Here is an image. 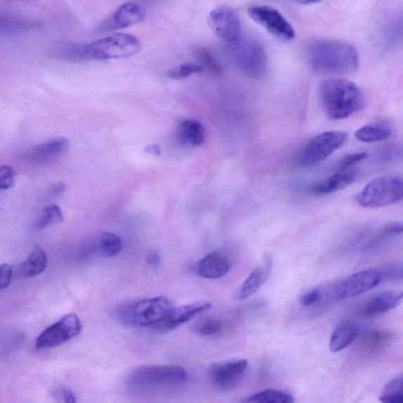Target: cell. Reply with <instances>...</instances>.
I'll return each instance as SVG.
<instances>
[{
	"label": "cell",
	"mask_w": 403,
	"mask_h": 403,
	"mask_svg": "<svg viewBox=\"0 0 403 403\" xmlns=\"http://www.w3.org/2000/svg\"><path fill=\"white\" fill-rule=\"evenodd\" d=\"M141 43L128 34H116L90 44H67L58 48V57L69 61L120 60L138 54Z\"/></svg>",
	"instance_id": "1"
},
{
	"label": "cell",
	"mask_w": 403,
	"mask_h": 403,
	"mask_svg": "<svg viewBox=\"0 0 403 403\" xmlns=\"http://www.w3.org/2000/svg\"><path fill=\"white\" fill-rule=\"evenodd\" d=\"M308 58L315 72L350 75L359 67V57L352 44L333 40L315 41L309 45Z\"/></svg>",
	"instance_id": "2"
},
{
	"label": "cell",
	"mask_w": 403,
	"mask_h": 403,
	"mask_svg": "<svg viewBox=\"0 0 403 403\" xmlns=\"http://www.w3.org/2000/svg\"><path fill=\"white\" fill-rule=\"evenodd\" d=\"M318 97L324 112L331 120H341L360 112L364 95L356 84L345 78H329L320 84Z\"/></svg>",
	"instance_id": "3"
},
{
	"label": "cell",
	"mask_w": 403,
	"mask_h": 403,
	"mask_svg": "<svg viewBox=\"0 0 403 403\" xmlns=\"http://www.w3.org/2000/svg\"><path fill=\"white\" fill-rule=\"evenodd\" d=\"M173 308L166 297H155L122 305L117 311V317L125 326L153 327L164 319Z\"/></svg>",
	"instance_id": "4"
},
{
	"label": "cell",
	"mask_w": 403,
	"mask_h": 403,
	"mask_svg": "<svg viewBox=\"0 0 403 403\" xmlns=\"http://www.w3.org/2000/svg\"><path fill=\"white\" fill-rule=\"evenodd\" d=\"M402 197V178L383 176L370 181L357 194L355 200L357 204L366 209H378L399 203Z\"/></svg>",
	"instance_id": "5"
},
{
	"label": "cell",
	"mask_w": 403,
	"mask_h": 403,
	"mask_svg": "<svg viewBox=\"0 0 403 403\" xmlns=\"http://www.w3.org/2000/svg\"><path fill=\"white\" fill-rule=\"evenodd\" d=\"M347 140L348 134L340 130L317 134L298 152L296 162L304 167L319 164L345 145Z\"/></svg>",
	"instance_id": "6"
},
{
	"label": "cell",
	"mask_w": 403,
	"mask_h": 403,
	"mask_svg": "<svg viewBox=\"0 0 403 403\" xmlns=\"http://www.w3.org/2000/svg\"><path fill=\"white\" fill-rule=\"evenodd\" d=\"M232 58L246 77L261 80L268 73V60L261 44L253 40H240L231 45Z\"/></svg>",
	"instance_id": "7"
},
{
	"label": "cell",
	"mask_w": 403,
	"mask_h": 403,
	"mask_svg": "<svg viewBox=\"0 0 403 403\" xmlns=\"http://www.w3.org/2000/svg\"><path fill=\"white\" fill-rule=\"evenodd\" d=\"M187 374L178 366H148L134 370L128 376L132 385L138 388L173 387L184 385Z\"/></svg>",
	"instance_id": "8"
},
{
	"label": "cell",
	"mask_w": 403,
	"mask_h": 403,
	"mask_svg": "<svg viewBox=\"0 0 403 403\" xmlns=\"http://www.w3.org/2000/svg\"><path fill=\"white\" fill-rule=\"evenodd\" d=\"M249 15L253 21L263 26L278 40L285 42L294 40L295 29L282 13L272 6H251L249 9Z\"/></svg>",
	"instance_id": "9"
},
{
	"label": "cell",
	"mask_w": 403,
	"mask_h": 403,
	"mask_svg": "<svg viewBox=\"0 0 403 403\" xmlns=\"http://www.w3.org/2000/svg\"><path fill=\"white\" fill-rule=\"evenodd\" d=\"M81 330L80 318L74 314L67 315L43 331L37 338L36 348L44 350L60 346L79 335Z\"/></svg>",
	"instance_id": "10"
},
{
	"label": "cell",
	"mask_w": 403,
	"mask_h": 403,
	"mask_svg": "<svg viewBox=\"0 0 403 403\" xmlns=\"http://www.w3.org/2000/svg\"><path fill=\"white\" fill-rule=\"evenodd\" d=\"M208 24L214 34L231 45L242 39V28L235 10L230 6H220L213 10L208 17Z\"/></svg>",
	"instance_id": "11"
},
{
	"label": "cell",
	"mask_w": 403,
	"mask_h": 403,
	"mask_svg": "<svg viewBox=\"0 0 403 403\" xmlns=\"http://www.w3.org/2000/svg\"><path fill=\"white\" fill-rule=\"evenodd\" d=\"M383 281L380 270L369 269L357 272L337 284L336 295L341 300H348L378 287Z\"/></svg>",
	"instance_id": "12"
},
{
	"label": "cell",
	"mask_w": 403,
	"mask_h": 403,
	"mask_svg": "<svg viewBox=\"0 0 403 403\" xmlns=\"http://www.w3.org/2000/svg\"><path fill=\"white\" fill-rule=\"evenodd\" d=\"M248 368L249 362L245 359L214 364L209 369V379L220 391H232L242 381Z\"/></svg>",
	"instance_id": "13"
},
{
	"label": "cell",
	"mask_w": 403,
	"mask_h": 403,
	"mask_svg": "<svg viewBox=\"0 0 403 403\" xmlns=\"http://www.w3.org/2000/svg\"><path fill=\"white\" fill-rule=\"evenodd\" d=\"M211 308L209 302H199L190 305L173 308L164 320L155 324L152 328L159 333H166L191 321L194 317L204 313Z\"/></svg>",
	"instance_id": "14"
},
{
	"label": "cell",
	"mask_w": 403,
	"mask_h": 403,
	"mask_svg": "<svg viewBox=\"0 0 403 403\" xmlns=\"http://www.w3.org/2000/svg\"><path fill=\"white\" fill-rule=\"evenodd\" d=\"M145 15L140 6L136 3L122 4L101 25L103 31L112 32L124 29L144 20Z\"/></svg>",
	"instance_id": "15"
},
{
	"label": "cell",
	"mask_w": 403,
	"mask_h": 403,
	"mask_svg": "<svg viewBox=\"0 0 403 403\" xmlns=\"http://www.w3.org/2000/svg\"><path fill=\"white\" fill-rule=\"evenodd\" d=\"M272 268V259L265 256L257 267L253 270L248 278L242 283L235 292L238 300H244L257 293L262 286L267 282Z\"/></svg>",
	"instance_id": "16"
},
{
	"label": "cell",
	"mask_w": 403,
	"mask_h": 403,
	"mask_svg": "<svg viewBox=\"0 0 403 403\" xmlns=\"http://www.w3.org/2000/svg\"><path fill=\"white\" fill-rule=\"evenodd\" d=\"M231 269V263L222 253L213 252L204 257L196 266L197 275L206 279L225 277Z\"/></svg>",
	"instance_id": "17"
},
{
	"label": "cell",
	"mask_w": 403,
	"mask_h": 403,
	"mask_svg": "<svg viewBox=\"0 0 403 403\" xmlns=\"http://www.w3.org/2000/svg\"><path fill=\"white\" fill-rule=\"evenodd\" d=\"M403 298L402 291L383 292L370 298L361 310V314L365 317H374L386 313L401 303Z\"/></svg>",
	"instance_id": "18"
},
{
	"label": "cell",
	"mask_w": 403,
	"mask_h": 403,
	"mask_svg": "<svg viewBox=\"0 0 403 403\" xmlns=\"http://www.w3.org/2000/svg\"><path fill=\"white\" fill-rule=\"evenodd\" d=\"M356 178L352 170L337 171L329 177L317 182L310 187V191L315 194H328L341 191L352 185Z\"/></svg>",
	"instance_id": "19"
},
{
	"label": "cell",
	"mask_w": 403,
	"mask_h": 403,
	"mask_svg": "<svg viewBox=\"0 0 403 403\" xmlns=\"http://www.w3.org/2000/svg\"><path fill=\"white\" fill-rule=\"evenodd\" d=\"M69 140L65 138H55L32 149L29 157L36 162H48L58 159L67 151Z\"/></svg>",
	"instance_id": "20"
},
{
	"label": "cell",
	"mask_w": 403,
	"mask_h": 403,
	"mask_svg": "<svg viewBox=\"0 0 403 403\" xmlns=\"http://www.w3.org/2000/svg\"><path fill=\"white\" fill-rule=\"evenodd\" d=\"M48 263L46 252L40 246H36L25 261L19 265L18 275L22 278L37 277L47 269Z\"/></svg>",
	"instance_id": "21"
},
{
	"label": "cell",
	"mask_w": 403,
	"mask_h": 403,
	"mask_svg": "<svg viewBox=\"0 0 403 403\" xmlns=\"http://www.w3.org/2000/svg\"><path fill=\"white\" fill-rule=\"evenodd\" d=\"M178 135L182 143L194 147L203 145L206 140L205 128L196 120L182 121L178 128Z\"/></svg>",
	"instance_id": "22"
},
{
	"label": "cell",
	"mask_w": 403,
	"mask_h": 403,
	"mask_svg": "<svg viewBox=\"0 0 403 403\" xmlns=\"http://www.w3.org/2000/svg\"><path fill=\"white\" fill-rule=\"evenodd\" d=\"M357 329L354 324L344 322L337 326L331 334L329 349L331 352L337 353L348 348L356 339Z\"/></svg>",
	"instance_id": "23"
},
{
	"label": "cell",
	"mask_w": 403,
	"mask_h": 403,
	"mask_svg": "<svg viewBox=\"0 0 403 403\" xmlns=\"http://www.w3.org/2000/svg\"><path fill=\"white\" fill-rule=\"evenodd\" d=\"M123 248L121 239L112 232L101 234L95 246V253L101 258L118 256Z\"/></svg>",
	"instance_id": "24"
},
{
	"label": "cell",
	"mask_w": 403,
	"mask_h": 403,
	"mask_svg": "<svg viewBox=\"0 0 403 403\" xmlns=\"http://www.w3.org/2000/svg\"><path fill=\"white\" fill-rule=\"evenodd\" d=\"M355 138L365 143L385 141L391 138L392 129L383 124L367 125L355 132Z\"/></svg>",
	"instance_id": "25"
},
{
	"label": "cell",
	"mask_w": 403,
	"mask_h": 403,
	"mask_svg": "<svg viewBox=\"0 0 403 403\" xmlns=\"http://www.w3.org/2000/svg\"><path fill=\"white\" fill-rule=\"evenodd\" d=\"M246 402L258 403H292L294 396L288 392L277 389H266L250 396Z\"/></svg>",
	"instance_id": "26"
},
{
	"label": "cell",
	"mask_w": 403,
	"mask_h": 403,
	"mask_svg": "<svg viewBox=\"0 0 403 403\" xmlns=\"http://www.w3.org/2000/svg\"><path fill=\"white\" fill-rule=\"evenodd\" d=\"M392 334L386 331H370L362 336L363 347L370 352L385 348L391 342Z\"/></svg>",
	"instance_id": "27"
},
{
	"label": "cell",
	"mask_w": 403,
	"mask_h": 403,
	"mask_svg": "<svg viewBox=\"0 0 403 403\" xmlns=\"http://www.w3.org/2000/svg\"><path fill=\"white\" fill-rule=\"evenodd\" d=\"M402 225L401 223H392L382 226L376 232L374 237L369 240L368 248H376V246L388 242V240L402 235Z\"/></svg>",
	"instance_id": "28"
},
{
	"label": "cell",
	"mask_w": 403,
	"mask_h": 403,
	"mask_svg": "<svg viewBox=\"0 0 403 403\" xmlns=\"http://www.w3.org/2000/svg\"><path fill=\"white\" fill-rule=\"evenodd\" d=\"M380 401L385 403H402L403 402L402 376L390 381L380 396Z\"/></svg>",
	"instance_id": "29"
},
{
	"label": "cell",
	"mask_w": 403,
	"mask_h": 403,
	"mask_svg": "<svg viewBox=\"0 0 403 403\" xmlns=\"http://www.w3.org/2000/svg\"><path fill=\"white\" fill-rule=\"evenodd\" d=\"M63 213L61 208L56 204H51L42 211L41 216L37 220L35 226L37 230L46 229V227L63 220Z\"/></svg>",
	"instance_id": "30"
},
{
	"label": "cell",
	"mask_w": 403,
	"mask_h": 403,
	"mask_svg": "<svg viewBox=\"0 0 403 403\" xmlns=\"http://www.w3.org/2000/svg\"><path fill=\"white\" fill-rule=\"evenodd\" d=\"M198 64L205 70L216 74H222L223 68L212 51L206 48H197L194 51Z\"/></svg>",
	"instance_id": "31"
},
{
	"label": "cell",
	"mask_w": 403,
	"mask_h": 403,
	"mask_svg": "<svg viewBox=\"0 0 403 403\" xmlns=\"http://www.w3.org/2000/svg\"><path fill=\"white\" fill-rule=\"evenodd\" d=\"M223 329V324L216 318L206 317L194 324L192 330L197 335L206 337L217 335Z\"/></svg>",
	"instance_id": "32"
},
{
	"label": "cell",
	"mask_w": 403,
	"mask_h": 403,
	"mask_svg": "<svg viewBox=\"0 0 403 403\" xmlns=\"http://www.w3.org/2000/svg\"><path fill=\"white\" fill-rule=\"evenodd\" d=\"M204 69L197 63L187 62L171 69L168 72V77L175 80L185 79L193 74L204 72Z\"/></svg>",
	"instance_id": "33"
},
{
	"label": "cell",
	"mask_w": 403,
	"mask_h": 403,
	"mask_svg": "<svg viewBox=\"0 0 403 403\" xmlns=\"http://www.w3.org/2000/svg\"><path fill=\"white\" fill-rule=\"evenodd\" d=\"M368 158L367 152H355L343 157L336 166L337 171L352 170V168Z\"/></svg>",
	"instance_id": "34"
},
{
	"label": "cell",
	"mask_w": 403,
	"mask_h": 403,
	"mask_svg": "<svg viewBox=\"0 0 403 403\" xmlns=\"http://www.w3.org/2000/svg\"><path fill=\"white\" fill-rule=\"evenodd\" d=\"M16 171L10 166H0V190H8L15 184Z\"/></svg>",
	"instance_id": "35"
},
{
	"label": "cell",
	"mask_w": 403,
	"mask_h": 403,
	"mask_svg": "<svg viewBox=\"0 0 403 403\" xmlns=\"http://www.w3.org/2000/svg\"><path fill=\"white\" fill-rule=\"evenodd\" d=\"M322 298V291L319 289H314L305 292L300 298V303L304 307H310L319 302Z\"/></svg>",
	"instance_id": "36"
},
{
	"label": "cell",
	"mask_w": 403,
	"mask_h": 403,
	"mask_svg": "<svg viewBox=\"0 0 403 403\" xmlns=\"http://www.w3.org/2000/svg\"><path fill=\"white\" fill-rule=\"evenodd\" d=\"M13 277V269L9 264L0 265V290L8 288Z\"/></svg>",
	"instance_id": "37"
},
{
	"label": "cell",
	"mask_w": 403,
	"mask_h": 403,
	"mask_svg": "<svg viewBox=\"0 0 403 403\" xmlns=\"http://www.w3.org/2000/svg\"><path fill=\"white\" fill-rule=\"evenodd\" d=\"M383 278L389 279H402V269L401 265H395L388 267L385 270L381 271Z\"/></svg>",
	"instance_id": "38"
},
{
	"label": "cell",
	"mask_w": 403,
	"mask_h": 403,
	"mask_svg": "<svg viewBox=\"0 0 403 403\" xmlns=\"http://www.w3.org/2000/svg\"><path fill=\"white\" fill-rule=\"evenodd\" d=\"M55 397L61 399L62 401L67 403H74L77 402L74 393L67 388L58 389L56 392Z\"/></svg>",
	"instance_id": "39"
},
{
	"label": "cell",
	"mask_w": 403,
	"mask_h": 403,
	"mask_svg": "<svg viewBox=\"0 0 403 403\" xmlns=\"http://www.w3.org/2000/svg\"><path fill=\"white\" fill-rule=\"evenodd\" d=\"M146 262L150 267L154 269L159 267L161 259L157 253H151L147 256Z\"/></svg>",
	"instance_id": "40"
},
{
	"label": "cell",
	"mask_w": 403,
	"mask_h": 403,
	"mask_svg": "<svg viewBox=\"0 0 403 403\" xmlns=\"http://www.w3.org/2000/svg\"><path fill=\"white\" fill-rule=\"evenodd\" d=\"M67 190V185L60 182V183L52 185L51 188V193L53 194H60L63 193Z\"/></svg>",
	"instance_id": "41"
},
{
	"label": "cell",
	"mask_w": 403,
	"mask_h": 403,
	"mask_svg": "<svg viewBox=\"0 0 403 403\" xmlns=\"http://www.w3.org/2000/svg\"><path fill=\"white\" fill-rule=\"evenodd\" d=\"M145 151L151 154L160 155L161 148L158 144H152L145 147Z\"/></svg>",
	"instance_id": "42"
},
{
	"label": "cell",
	"mask_w": 403,
	"mask_h": 403,
	"mask_svg": "<svg viewBox=\"0 0 403 403\" xmlns=\"http://www.w3.org/2000/svg\"><path fill=\"white\" fill-rule=\"evenodd\" d=\"M296 1L301 4L310 5L319 3L322 1V0H296Z\"/></svg>",
	"instance_id": "43"
}]
</instances>
